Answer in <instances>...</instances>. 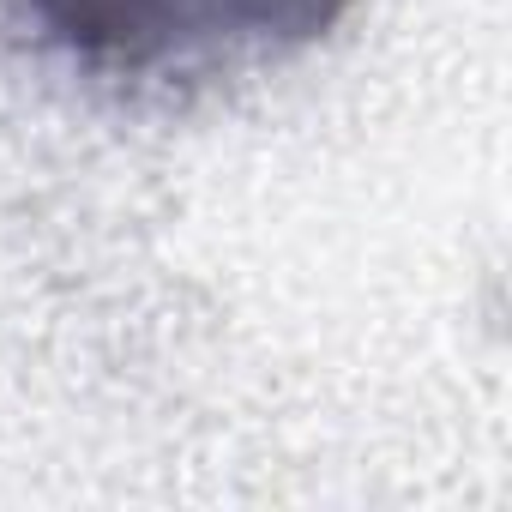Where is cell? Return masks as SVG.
I'll return each mask as SVG.
<instances>
[{"mask_svg": "<svg viewBox=\"0 0 512 512\" xmlns=\"http://www.w3.org/2000/svg\"><path fill=\"white\" fill-rule=\"evenodd\" d=\"M350 0H13L37 55L121 97H181L314 49Z\"/></svg>", "mask_w": 512, "mask_h": 512, "instance_id": "obj_1", "label": "cell"}]
</instances>
